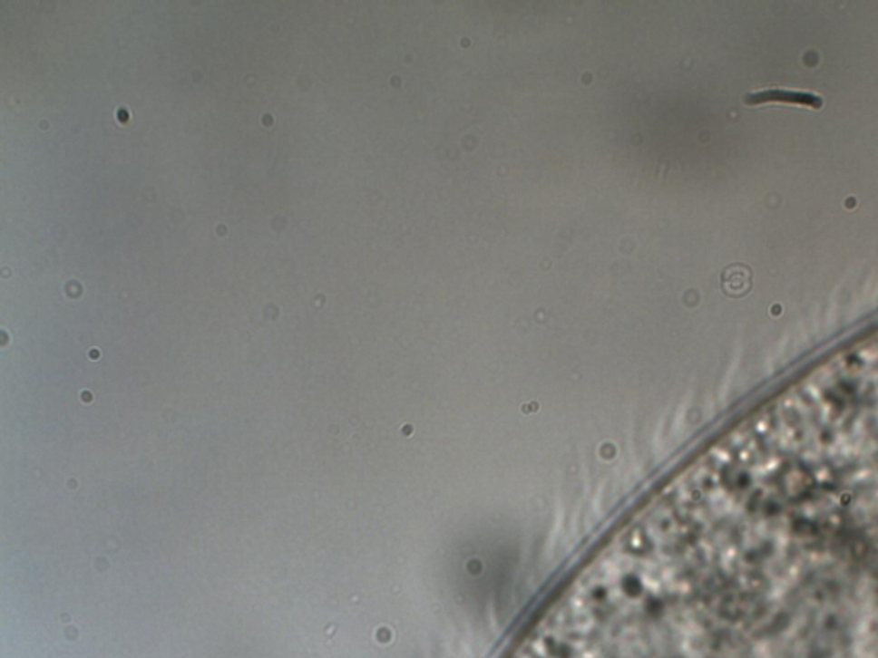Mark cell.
Returning <instances> with one entry per match:
<instances>
[{
    "label": "cell",
    "instance_id": "7a4b0ae2",
    "mask_svg": "<svg viewBox=\"0 0 878 658\" xmlns=\"http://www.w3.org/2000/svg\"><path fill=\"white\" fill-rule=\"evenodd\" d=\"M721 288L727 297L739 298L750 294L753 288L752 267L739 263L726 267L721 275Z\"/></svg>",
    "mask_w": 878,
    "mask_h": 658
},
{
    "label": "cell",
    "instance_id": "6da1fadb",
    "mask_svg": "<svg viewBox=\"0 0 878 658\" xmlns=\"http://www.w3.org/2000/svg\"><path fill=\"white\" fill-rule=\"evenodd\" d=\"M745 105H760V103H776V102H785L791 105H801V107H810V109L820 110L824 107V98L820 94L812 92H796V90H785V88H767V90H756L745 94L743 98Z\"/></svg>",
    "mask_w": 878,
    "mask_h": 658
}]
</instances>
